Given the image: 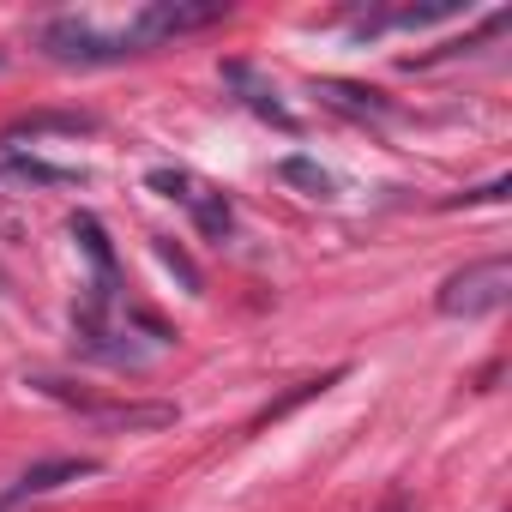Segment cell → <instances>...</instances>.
<instances>
[{"label":"cell","instance_id":"obj_1","mask_svg":"<svg viewBox=\"0 0 512 512\" xmlns=\"http://www.w3.org/2000/svg\"><path fill=\"white\" fill-rule=\"evenodd\" d=\"M217 19H229L223 0H151V7H139V13L127 19V31H115V37H121V49L133 55V49H151V43L205 31V25H217Z\"/></svg>","mask_w":512,"mask_h":512},{"label":"cell","instance_id":"obj_2","mask_svg":"<svg viewBox=\"0 0 512 512\" xmlns=\"http://www.w3.org/2000/svg\"><path fill=\"white\" fill-rule=\"evenodd\" d=\"M506 296H512V260H476L440 284L434 308L446 320H482V314H500Z\"/></svg>","mask_w":512,"mask_h":512},{"label":"cell","instance_id":"obj_3","mask_svg":"<svg viewBox=\"0 0 512 512\" xmlns=\"http://www.w3.org/2000/svg\"><path fill=\"white\" fill-rule=\"evenodd\" d=\"M37 49L61 67H103V61H121V37L115 31H97L91 19H49L37 31Z\"/></svg>","mask_w":512,"mask_h":512},{"label":"cell","instance_id":"obj_4","mask_svg":"<svg viewBox=\"0 0 512 512\" xmlns=\"http://www.w3.org/2000/svg\"><path fill=\"white\" fill-rule=\"evenodd\" d=\"M49 398H67V404H79V410H91L97 422H109V428H127V434H145V428H169L175 422V404H91V398H79V392H67L61 380H37Z\"/></svg>","mask_w":512,"mask_h":512},{"label":"cell","instance_id":"obj_5","mask_svg":"<svg viewBox=\"0 0 512 512\" xmlns=\"http://www.w3.org/2000/svg\"><path fill=\"white\" fill-rule=\"evenodd\" d=\"M223 85H235V91L247 97V109H253V115H260V121H272V127H284V133H296V127H302V121H296V115H290V109L278 103V91H272V85H266L260 73H253L247 61H223Z\"/></svg>","mask_w":512,"mask_h":512},{"label":"cell","instance_id":"obj_6","mask_svg":"<svg viewBox=\"0 0 512 512\" xmlns=\"http://www.w3.org/2000/svg\"><path fill=\"white\" fill-rule=\"evenodd\" d=\"M79 476H97V458H49V464H31V470L7 488V506H19V500H31V494H55V488H67V482H79Z\"/></svg>","mask_w":512,"mask_h":512},{"label":"cell","instance_id":"obj_7","mask_svg":"<svg viewBox=\"0 0 512 512\" xmlns=\"http://www.w3.org/2000/svg\"><path fill=\"white\" fill-rule=\"evenodd\" d=\"M67 229L79 235V247L91 253V266H97V290H91V302H97V308H109V302H115V284H121V278H115V247H109L103 223H97L91 211H79V217H73Z\"/></svg>","mask_w":512,"mask_h":512},{"label":"cell","instance_id":"obj_8","mask_svg":"<svg viewBox=\"0 0 512 512\" xmlns=\"http://www.w3.org/2000/svg\"><path fill=\"white\" fill-rule=\"evenodd\" d=\"M0 175H19V181H37V187H85L91 175L73 169V163H49V157H25L13 145H0Z\"/></svg>","mask_w":512,"mask_h":512},{"label":"cell","instance_id":"obj_9","mask_svg":"<svg viewBox=\"0 0 512 512\" xmlns=\"http://www.w3.org/2000/svg\"><path fill=\"white\" fill-rule=\"evenodd\" d=\"M49 133L79 139V133H97V121H91L85 109H31V115H19V121L7 127V139H49Z\"/></svg>","mask_w":512,"mask_h":512},{"label":"cell","instance_id":"obj_10","mask_svg":"<svg viewBox=\"0 0 512 512\" xmlns=\"http://www.w3.org/2000/svg\"><path fill=\"white\" fill-rule=\"evenodd\" d=\"M332 109H344V115H368V121H392L398 115V103H386L380 91H368V85H350V79H320L314 85Z\"/></svg>","mask_w":512,"mask_h":512},{"label":"cell","instance_id":"obj_11","mask_svg":"<svg viewBox=\"0 0 512 512\" xmlns=\"http://www.w3.org/2000/svg\"><path fill=\"white\" fill-rule=\"evenodd\" d=\"M278 181H290V187H302V193H314V199H326V193L338 187L314 157H284V163H278Z\"/></svg>","mask_w":512,"mask_h":512},{"label":"cell","instance_id":"obj_12","mask_svg":"<svg viewBox=\"0 0 512 512\" xmlns=\"http://www.w3.org/2000/svg\"><path fill=\"white\" fill-rule=\"evenodd\" d=\"M187 211H193L199 235H211V241H223V235H229V223H235V217H229V199H223L217 187H205V193H199V199H193Z\"/></svg>","mask_w":512,"mask_h":512},{"label":"cell","instance_id":"obj_13","mask_svg":"<svg viewBox=\"0 0 512 512\" xmlns=\"http://www.w3.org/2000/svg\"><path fill=\"white\" fill-rule=\"evenodd\" d=\"M145 181H151V193H163V199H181V205H193V199L205 193V181H199V175H187V169H151Z\"/></svg>","mask_w":512,"mask_h":512},{"label":"cell","instance_id":"obj_14","mask_svg":"<svg viewBox=\"0 0 512 512\" xmlns=\"http://www.w3.org/2000/svg\"><path fill=\"white\" fill-rule=\"evenodd\" d=\"M157 260H163V266H169L187 290H199V284H205V278H199V266H193V253H187L175 235H157Z\"/></svg>","mask_w":512,"mask_h":512},{"label":"cell","instance_id":"obj_15","mask_svg":"<svg viewBox=\"0 0 512 512\" xmlns=\"http://www.w3.org/2000/svg\"><path fill=\"white\" fill-rule=\"evenodd\" d=\"M326 386H338V374H320V380H302V386H296L290 398H278V404H272V410H266L260 422H272V416H290V410H296L302 398H314V392H326Z\"/></svg>","mask_w":512,"mask_h":512},{"label":"cell","instance_id":"obj_16","mask_svg":"<svg viewBox=\"0 0 512 512\" xmlns=\"http://www.w3.org/2000/svg\"><path fill=\"white\" fill-rule=\"evenodd\" d=\"M512 193V175H494L488 187H470L464 199H452V205H494V199H506Z\"/></svg>","mask_w":512,"mask_h":512},{"label":"cell","instance_id":"obj_17","mask_svg":"<svg viewBox=\"0 0 512 512\" xmlns=\"http://www.w3.org/2000/svg\"><path fill=\"white\" fill-rule=\"evenodd\" d=\"M0 512H7V506H0Z\"/></svg>","mask_w":512,"mask_h":512}]
</instances>
